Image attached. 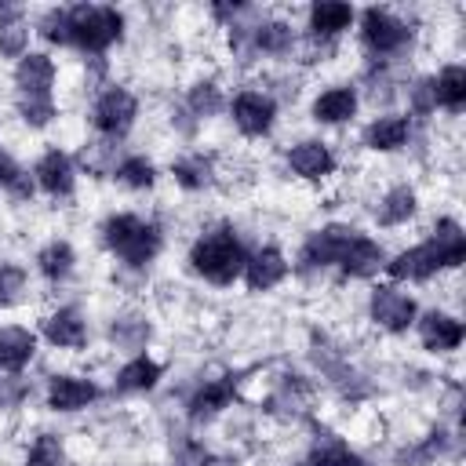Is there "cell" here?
<instances>
[{
    "instance_id": "cell-1",
    "label": "cell",
    "mask_w": 466,
    "mask_h": 466,
    "mask_svg": "<svg viewBox=\"0 0 466 466\" xmlns=\"http://www.w3.org/2000/svg\"><path fill=\"white\" fill-rule=\"evenodd\" d=\"M462 255H466L462 226L455 218H437L433 237L426 244H415V248L400 251L393 262H386V273L393 280H430L433 273L459 266Z\"/></svg>"
},
{
    "instance_id": "cell-2",
    "label": "cell",
    "mask_w": 466,
    "mask_h": 466,
    "mask_svg": "<svg viewBox=\"0 0 466 466\" xmlns=\"http://www.w3.org/2000/svg\"><path fill=\"white\" fill-rule=\"evenodd\" d=\"M189 262H193V269H197L204 280L226 288V284H233V280L244 273L248 251H244L240 237H237L229 226H218V229L197 237V244L189 248Z\"/></svg>"
},
{
    "instance_id": "cell-3",
    "label": "cell",
    "mask_w": 466,
    "mask_h": 466,
    "mask_svg": "<svg viewBox=\"0 0 466 466\" xmlns=\"http://www.w3.org/2000/svg\"><path fill=\"white\" fill-rule=\"evenodd\" d=\"M124 36V15L106 4H76L66 7V44L102 55Z\"/></svg>"
},
{
    "instance_id": "cell-4",
    "label": "cell",
    "mask_w": 466,
    "mask_h": 466,
    "mask_svg": "<svg viewBox=\"0 0 466 466\" xmlns=\"http://www.w3.org/2000/svg\"><path fill=\"white\" fill-rule=\"evenodd\" d=\"M102 240L127 266H146L160 251V229L138 215H109L102 226Z\"/></svg>"
},
{
    "instance_id": "cell-5",
    "label": "cell",
    "mask_w": 466,
    "mask_h": 466,
    "mask_svg": "<svg viewBox=\"0 0 466 466\" xmlns=\"http://www.w3.org/2000/svg\"><path fill=\"white\" fill-rule=\"evenodd\" d=\"M135 116H138V102H135V95H131L127 87H106V91L98 95L95 109H91V124H95L106 138L127 135L131 124H135Z\"/></svg>"
},
{
    "instance_id": "cell-6",
    "label": "cell",
    "mask_w": 466,
    "mask_h": 466,
    "mask_svg": "<svg viewBox=\"0 0 466 466\" xmlns=\"http://www.w3.org/2000/svg\"><path fill=\"white\" fill-rule=\"evenodd\" d=\"M360 36H364V47L368 51L393 55V51H400L411 40V29L397 15H390L386 7H368L360 15Z\"/></svg>"
},
{
    "instance_id": "cell-7",
    "label": "cell",
    "mask_w": 466,
    "mask_h": 466,
    "mask_svg": "<svg viewBox=\"0 0 466 466\" xmlns=\"http://www.w3.org/2000/svg\"><path fill=\"white\" fill-rule=\"evenodd\" d=\"M353 233H357V229H350V226H324V229L309 233V240H306V244H302V251H299L302 269L339 266V255H342V248L350 244V237H353Z\"/></svg>"
},
{
    "instance_id": "cell-8",
    "label": "cell",
    "mask_w": 466,
    "mask_h": 466,
    "mask_svg": "<svg viewBox=\"0 0 466 466\" xmlns=\"http://www.w3.org/2000/svg\"><path fill=\"white\" fill-rule=\"evenodd\" d=\"M371 320L386 331H408L415 320V299L393 284H382L371 295Z\"/></svg>"
},
{
    "instance_id": "cell-9",
    "label": "cell",
    "mask_w": 466,
    "mask_h": 466,
    "mask_svg": "<svg viewBox=\"0 0 466 466\" xmlns=\"http://www.w3.org/2000/svg\"><path fill=\"white\" fill-rule=\"evenodd\" d=\"M229 109H233V124H237L244 135H251V138L266 135V131L273 127V116H277L273 98L262 95V91H240Z\"/></svg>"
},
{
    "instance_id": "cell-10",
    "label": "cell",
    "mask_w": 466,
    "mask_h": 466,
    "mask_svg": "<svg viewBox=\"0 0 466 466\" xmlns=\"http://www.w3.org/2000/svg\"><path fill=\"white\" fill-rule=\"evenodd\" d=\"M339 266H342L346 277H371V273H379V269L386 266V251H382V244H375L371 237L353 233L350 244H346L342 255H339Z\"/></svg>"
},
{
    "instance_id": "cell-11",
    "label": "cell",
    "mask_w": 466,
    "mask_h": 466,
    "mask_svg": "<svg viewBox=\"0 0 466 466\" xmlns=\"http://www.w3.org/2000/svg\"><path fill=\"white\" fill-rule=\"evenodd\" d=\"M462 320H455L451 313H437L430 309L422 320H419V339L430 353H451L462 346Z\"/></svg>"
},
{
    "instance_id": "cell-12",
    "label": "cell",
    "mask_w": 466,
    "mask_h": 466,
    "mask_svg": "<svg viewBox=\"0 0 466 466\" xmlns=\"http://www.w3.org/2000/svg\"><path fill=\"white\" fill-rule=\"evenodd\" d=\"M284 273H288V262H284L280 248H273V244L258 248V251L248 255V262H244V280H248L251 291H269V288H277V284L284 280Z\"/></svg>"
},
{
    "instance_id": "cell-13",
    "label": "cell",
    "mask_w": 466,
    "mask_h": 466,
    "mask_svg": "<svg viewBox=\"0 0 466 466\" xmlns=\"http://www.w3.org/2000/svg\"><path fill=\"white\" fill-rule=\"evenodd\" d=\"M98 397V386L80 375H55L47 386V404L55 411H80Z\"/></svg>"
},
{
    "instance_id": "cell-14",
    "label": "cell",
    "mask_w": 466,
    "mask_h": 466,
    "mask_svg": "<svg viewBox=\"0 0 466 466\" xmlns=\"http://www.w3.org/2000/svg\"><path fill=\"white\" fill-rule=\"evenodd\" d=\"M36 186L51 197H69L73 193V160L62 153V149H47L40 160H36Z\"/></svg>"
},
{
    "instance_id": "cell-15",
    "label": "cell",
    "mask_w": 466,
    "mask_h": 466,
    "mask_svg": "<svg viewBox=\"0 0 466 466\" xmlns=\"http://www.w3.org/2000/svg\"><path fill=\"white\" fill-rule=\"evenodd\" d=\"M44 335L51 346H62V350H80L87 342V324L84 317L73 309V306H62L55 309L47 320H44Z\"/></svg>"
},
{
    "instance_id": "cell-16",
    "label": "cell",
    "mask_w": 466,
    "mask_h": 466,
    "mask_svg": "<svg viewBox=\"0 0 466 466\" xmlns=\"http://www.w3.org/2000/svg\"><path fill=\"white\" fill-rule=\"evenodd\" d=\"M233 393H237V379H215V382H204L193 397H189V419L193 422H208V419H215L222 408H229V400H233Z\"/></svg>"
},
{
    "instance_id": "cell-17",
    "label": "cell",
    "mask_w": 466,
    "mask_h": 466,
    "mask_svg": "<svg viewBox=\"0 0 466 466\" xmlns=\"http://www.w3.org/2000/svg\"><path fill=\"white\" fill-rule=\"evenodd\" d=\"M55 84V62L47 55H22L15 69V87L18 95H51Z\"/></svg>"
},
{
    "instance_id": "cell-18",
    "label": "cell",
    "mask_w": 466,
    "mask_h": 466,
    "mask_svg": "<svg viewBox=\"0 0 466 466\" xmlns=\"http://www.w3.org/2000/svg\"><path fill=\"white\" fill-rule=\"evenodd\" d=\"M288 164H291V171L302 175V178H324V175L335 171L331 149H328L324 142H313V138L291 146V149H288Z\"/></svg>"
},
{
    "instance_id": "cell-19",
    "label": "cell",
    "mask_w": 466,
    "mask_h": 466,
    "mask_svg": "<svg viewBox=\"0 0 466 466\" xmlns=\"http://www.w3.org/2000/svg\"><path fill=\"white\" fill-rule=\"evenodd\" d=\"M36 353V339L29 328L7 324L0 328V371H22Z\"/></svg>"
},
{
    "instance_id": "cell-20",
    "label": "cell",
    "mask_w": 466,
    "mask_h": 466,
    "mask_svg": "<svg viewBox=\"0 0 466 466\" xmlns=\"http://www.w3.org/2000/svg\"><path fill=\"white\" fill-rule=\"evenodd\" d=\"M353 22V7L339 4V0H320L309 7V36L317 40H335L342 29H350Z\"/></svg>"
},
{
    "instance_id": "cell-21",
    "label": "cell",
    "mask_w": 466,
    "mask_h": 466,
    "mask_svg": "<svg viewBox=\"0 0 466 466\" xmlns=\"http://www.w3.org/2000/svg\"><path fill=\"white\" fill-rule=\"evenodd\" d=\"M408 135H411V120L408 116H379V120L368 124L364 142L371 149H379V153H393V149H400L408 142Z\"/></svg>"
},
{
    "instance_id": "cell-22",
    "label": "cell",
    "mask_w": 466,
    "mask_h": 466,
    "mask_svg": "<svg viewBox=\"0 0 466 466\" xmlns=\"http://www.w3.org/2000/svg\"><path fill=\"white\" fill-rule=\"evenodd\" d=\"M357 113V91L353 87H328L313 102V120L320 124H342Z\"/></svg>"
},
{
    "instance_id": "cell-23",
    "label": "cell",
    "mask_w": 466,
    "mask_h": 466,
    "mask_svg": "<svg viewBox=\"0 0 466 466\" xmlns=\"http://www.w3.org/2000/svg\"><path fill=\"white\" fill-rule=\"evenodd\" d=\"M433 106H444L459 113L466 106V69L462 66H444L441 76L433 80Z\"/></svg>"
},
{
    "instance_id": "cell-24",
    "label": "cell",
    "mask_w": 466,
    "mask_h": 466,
    "mask_svg": "<svg viewBox=\"0 0 466 466\" xmlns=\"http://www.w3.org/2000/svg\"><path fill=\"white\" fill-rule=\"evenodd\" d=\"M415 208H419L415 189H411V186H393V189L382 197V204L375 208V218H379L382 226H400V222H408V218L415 215Z\"/></svg>"
},
{
    "instance_id": "cell-25",
    "label": "cell",
    "mask_w": 466,
    "mask_h": 466,
    "mask_svg": "<svg viewBox=\"0 0 466 466\" xmlns=\"http://www.w3.org/2000/svg\"><path fill=\"white\" fill-rule=\"evenodd\" d=\"M157 379H160V364H157V360H149V357H131V360L120 368V375H116V390H120V393H146V390L157 386Z\"/></svg>"
},
{
    "instance_id": "cell-26",
    "label": "cell",
    "mask_w": 466,
    "mask_h": 466,
    "mask_svg": "<svg viewBox=\"0 0 466 466\" xmlns=\"http://www.w3.org/2000/svg\"><path fill=\"white\" fill-rule=\"evenodd\" d=\"M248 40H251V51H266V55H284L291 47V25L284 22H262L255 29H248Z\"/></svg>"
},
{
    "instance_id": "cell-27",
    "label": "cell",
    "mask_w": 466,
    "mask_h": 466,
    "mask_svg": "<svg viewBox=\"0 0 466 466\" xmlns=\"http://www.w3.org/2000/svg\"><path fill=\"white\" fill-rule=\"evenodd\" d=\"M171 175L182 189H204L211 182V160L200 157V153H189V157H178L171 164Z\"/></svg>"
},
{
    "instance_id": "cell-28",
    "label": "cell",
    "mask_w": 466,
    "mask_h": 466,
    "mask_svg": "<svg viewBox=\"0 0 466 466\" xmlns=\"http://www.w3.org/2000/svg\"><path fill=\"white\" fill-rule=\"evenodd\" d=\"M73 248L66 244V240H51L47 248H40V255H36V266H40V273L47 277V280H62V277H69V269H73Z\"/></svg>"
},
{
    "instance_id": "cell-29",
    "label": "cell",
    "mask_w": 466,
    "mask_h": 466,
    "mask_svg": "<svg viewBox=\"0 0 466 466\" xmlns=\"http://www.w3.org/2000/svg\"><path fill=\"white\" fill-rule=\"evenodd\" d=\"M116 178H120L127 189H149V186L157 182V167H153V160H146V157H124V160L116 164Z\"/></svg>"
},
{
    "instance_id": "cell-30",
    "label": "cell",
    "mask_w": 466,
    "mask_h": 466,
    "mask_svg": "<svg viewBox=\"0 0 466 466\" xmlns=\"http://www.w3.org/2000/svg\"><path fill=\"white\" fill-rule=\"evenodd\" d=\"M55 98L51 95H18V116L29 127H47L55 120Z\"/></svg>"
},
{
    "instance_id": "cell-31",
    "label": "cell",
    "mask_w": 466,
    "mask_h": 466,
    "mask_svg": "<svg viewBox=\"0 0 466 466\" xmlns=\"http://www.w3.org/2000/svg\"><path fill=\"white\" fill-rule=\"evenodd\" d=\"M25 40H29V29L18 18L0 22V55L4 58H22L25 55Z\"/></svg>"
},
{
    "instance_id": "cell-32",
    "label": "cell",
    "mask_w": 466,
    "mask_h": 466,
    "mask_svg": "<svg viewBox=\"0 0 466 466\" xmlns=\"http://www.w3.org/2000/svg\"><path fill=\"white\" fill-rule=\"evenodd\" d=\"M25 466H62V441L51 433H40L25 455Z\"/></svg>"
},
{
    "instance_id": "cell-33",
    "label": "cell",
    "mask_w": 466,
    "mask_h": 466,
    "mask_svg": "<svg viewBox=\"0 0 466 466\" xmlns=\"http://www.w3.org/2000/svg\"><path fill=\"white\" fill-rule=\"evenodd\" d=\"M189 109H193L197 116H215V113L222 109L218 87H215V84H197V87H189Z\"/></svg>"
},
{
    "instance_id": "cell-34",
    "label": "cell",
    "mask_w": 466,
    "mask_h": 466,
    "mask_svg": "<svg viewBox=\"0 0 466 466\" xmlns=\"http://www.w3.org/2000/svg\"><path fill=\"white\" fill-rule=\"evenodd\" d=\"M22 175H25V171H22V167L11 160V153L0 146V186H7V189H11V186L22 178Z\"/></svg>"
},
{
    "instance_id": "cell-35",
    "label": "cell",
    "mask_w": 466,
    "mask_h": 466,
    "mask_svg": "<svg viewBox=\"0 0 466 466\" xmlns=\"http://www.w3.org/2000/svg\"><path fill=\"white\" fill-rule=\"evenodd\" d=\"M411 106H415L419 113L433 109V80H419V84H415V91H411Z\"/></svg>"
},
{
    "instance_id": "cell-36",
    "label": "cell",
    "mask_w": 466,
    "mask_h": 466,
    "mask_svg": "<svg viewBox=\"0 0 466 466\" xmlns=\"http://www.w3.org/2000/svg\"><path fill=\"white\" fill-rule=\"evenodd\" d=\"M18 284H22V273H18V269L0 266V302H7V295H11V291H18Z\"/></svg>"
}]
</instances>
